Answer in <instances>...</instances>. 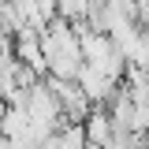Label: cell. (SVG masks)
<instances>
[{
    "mask_svg": "<svg viewBox=\"0 0 149 149\" xmlns=\"http://www.w3.org/2000/svg\"><path fill=\"white\" fill-rule=\"evenodd\" d=\"M104 149H142V134H116Z\"/></svg>",
    "mask_w": 149,
    "mask_h": 149,
    "instance_id": "7",
    "label": "cell"
},
{
    "mask_svg": "<svg viewBox=\"0 0 149 149\" xmlns=\"http://www.w3.org/2000/svg\"><path fill=\"white\" fill-rule=\"evenodd\" d=\"M49 86H52L56 101H60L63 119H67V123H86V116L93 112V101L82 93V86H78L74 78H49Z\"/></svg>",
    "mask_w": 149,
    "mask_h": 149,
    "instance_id": "2",
    "label": "cell"
},
{
    "mask_svg": "<svg viewBox=\"0 0 149 149\" xmlns=\"http://www.w3.org/2000/svg\"><path fill=\"white\" fill-rule=\"evenodd\" d=\"M4 112H8V101H4V97H0V119H4Z\"/></svg>",
    "mask_w": 149,
    "mask_h": 149,
    "instance_id": "8",
    "label": "cell"
},
{
    "mask_svg": "<svg viewBox=\"0 0 149 149\" xmlns=\"http://www.w3.org/2000/svg\"><path fill=\"white\" fill-rule=\"evenodd\" d=\"M11 52H15V60H19V63H26L30 71H37L41 78H49V60H45L41 30H34V26L19 30V34H15V45H11Z\"/></svg>",
    "mask_w": 149,
    "mask_h": 149,
    "instance_id": "4",
    "label": "cell"
},
{
    "mask_svg": "<svg viewBox=\"0 0 149 149\" xmlns=\"http://www.w3.org/2000/svg\"><path fill=\"white\" fill-rule=\"evenodd\" d=\"M0 134L26 146V138H30V112H26V104H8L4 119H0ZM26 149H30V146H26Z\"/></svg>",
    "mask_w": 149,
    "mask_h": 149,
    "instance_id": "5",
    "label": "cell"
},
{
    "mask_svg": "<svg viewBox=\"0 0 149 149\" xmlns=\"http://www.w3.org/2000/svg\"><path fill=\"white\" fill-rule=\"evenodd\" d=\"M41 45H45V60H49V78H78L86 60H82L78 30L67 19H52L41 30Z\"/></svg>",
    "mask_w": 149,
    "mask_h": 149,
    "instance_id": "1",
    "label": "cell"
},
{
    "mask_svg": "<svg viewBox=\"0 0 149 149\" xmlns=\"http://www.w3.org/2000/svg\"><path fill=\"white\" fill-rule=\"evenodd\" d=\"M82 127H86V138H90L93 146H108L112 138H116V123H112L108 108H93Z\"/></svg>",
    "mask_w": 149,
    "mask_h": 149,
    "instance_id": "6",
    "label": "cell"
},
{
    "mask_svg": "<svg viewBox=\"0 0 149 149\" xmlns=\"http://www.w3.org/2000/svg\"><path fill=\"white\" fill-rule=\"evenodd\" d=\"M146 71H149V67H146Z\"/></svg>",
    "mask_w": 149,
    "mask_h": 149,
    "instance_id": "10",
    "label": "cell"
},
{
    "mask_svg": "<svg viewBox=\"0 0 149 149\" xmlns=\"http://www.w3.org/2000/svg\"><path fill=\"white\" fill-rule=\"evenodd\" d=\"M86 149H104V146H93V142H90V146H86Z\"/></svg>",
    "mask_w": 149,
    "mask_h": 149,
    "instance_id": "9",
    "label": "cell"
},
{
    "mask_svg": "<svg viewBox=\"0 0 149 149\" xmlns=\"http://www.w3.org/2000/svg\"><path fill=\"white\" fill-rule=\"evenodd\" d=\"M78 86H82V93L93 101V108H104L112 97L119 93V82L112 78V74H104L101 67H93V63H82V71H78V78H74Z\"/></svg>",
    "mask_w": 149,
    "mask_h": 149,
    "instance_id": "3",
    "label": "cell"
}]
</instances>
